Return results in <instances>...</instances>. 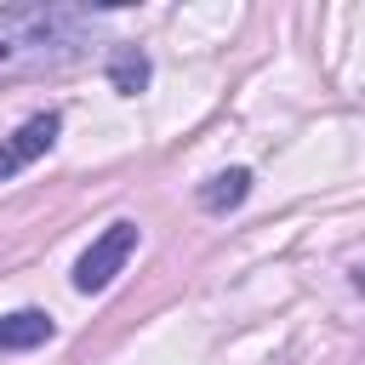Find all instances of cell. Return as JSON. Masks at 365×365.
Returning a JSON list of instances; mask_svg holds the SVG:
<instances>
[{"mask_svg": "<svg viewBox=\"0 0 365 365\" xmlns=\"http://www.w3.org/2000/svg\"><path fill=\"white\" fill-rule=\"evenodd\" d=\"M97 40V11L80 6H23L0 17V74H40L86 57Z\"/></svg>", "mask_w": 365, "mask_h": 365, "instance_id": "cell-1", "label": "cell"}, {"mask_svg": "<svg viewBox=\"0 0 365 365\" xmlns=\"http://www.w3.org/2000/svg\"><path fill=\"white\" fill-rule=\"evenodd\" d=\"M51 314L40 308H17V314H0V354H23V348H40L51 342Z\"/></svg>", "mask_w": 365, "mask_h": 365, "instance_id": "cell-4", "label": "cell"}, {"mask_svg": "<svg viewBox=\"0 0 365 365\" xmlns=\"http://www.w3.org/2000/svg\"><path fill=\"white\" fill-rule=\"evenodd\" d=\"M57 131H63V120H57V114H34V120H23V125L0 143V182H6V177H17L23 165H34V160L57 143Z\"/></svg>", "mask_w": 365, "mask_h": 365, "instance_id": "cell-3", "label": "cell"}, {"mask_svg": "<svg viewBox=\"0 0 365 365\" xmlns=\"http://www.w3.org/2000/svg\"><path fill=\"white\" fill-rule=\"evenodd\" d=\"M131 251H137V222H125V217H120V222H108V228L86 245V257L74 262V291H86V297H91V291H103V285L131 262Z\"/></svg>", "mask_w": 365, "mask_h": 365, "instance_id": "cell-2", "label": "cell"}, {"mask_svg": "<svg viewBox=\"0 0 365 365\" xmlns=\"http://www.w3.org/2000/svg\"><path fill=\"white\" fill-rule=\"evenodd\" d=\"M108 80H114V91H143L148 86V57L137 51V46H114L108 51Z\"/></svg>", "mask_w": 365, "mask_h": 365, "instance_id": "cell-6", "label": "cell"}, {"mask_svg": "<svg viewBox=\"0 0 365 365\" xmlns=\"http://www.w3.org/2000/svg\"><path fill=\"white\" fill-rule=\"evenodd\" d=\"M245 194H251V171H245V165H228V171H217V177L200 188V205H205V211H234Z\"/></svg>", "mask_w": 365, "mask_h": 365, "instance_id": "cell-5", "label": "cell"}]
</instances>
